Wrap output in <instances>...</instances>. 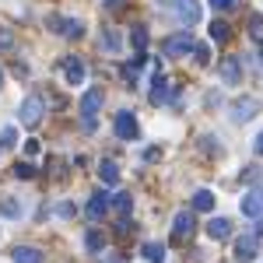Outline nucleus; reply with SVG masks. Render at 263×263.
Wrapping results in <instances>:
<instances>
[{
    "mask_svg": "<svg viewBox=\"0 0 263 263\" xmlns=\"http://www.w3.org/2000/svg\"><path fill=\"white\" fill-rule=\"evenodd\" d=\"M165 7L179 25H197L200 21V0H165Z\"/></svg>",
    "mask_w": 263,
    "mask_h": 263,
    "instance_id": "nucleus-1",
    "label": "nucleus"
},
{
    "mask_svg": "<svg viewBox=\"0 0 263 263\" xmlns=\"http://www.w3.org/2000/svg\"><path fill=\"white\" fill-rule=\"evenodd\" d=\"M42 112H46V99H42V95H28V99L21 102V109H18L21 126H39Z\"/></svg>",
    "mask_w": 263,
    "mask_h": 263,
    "instance_id": "nucleus-2",
    "label": "nucleus"
},
{
    "mask_svg": "<svg viewBox=\"0 0 263 263\" xmlns=\"http://www.w3.org/2000/svg\"><path fill=\"white\" fill-rule=\"evenodd\" d=\"M99 109H102V91H99V88L84 91V95H81V123H84V130H95V116H99Z\"/></svg>",
    "mask_w": 263,
    "mask_h": 263,
    "instance_id": "nucleus-3",
    "label": "nucleus"
},
{
    "mask_svg": "<svg viewBox=\"0 0 263 263\" xmlns=\"http://www.w3.org/2000/svg\"><path fill=\"white\" fill-rule=\"evenodd\" d=\"M193 35H190V28H182V32H176V35H168V39L162 42L165 57H186V53H193Z\"/></svg>",
    "mask_w": 263,
    "mask_h": 263,
    "instance_id": "nucleus-4",
    "label": "nucleus"
},
{
    "mask_svg": "<svg viewBox=\"0 0 263 263\" xmlns=\"http://www.w3.org/2000/svg\"><path fill=\"white\" fill-rule=\"evenodd\" d=\"M116 137L120 141H137V134H141V126H137V120H134V112L130 109H123V112H116Z\"/></svg>",
    "mask_w": 263,
    "mask_h": 263,
    "instance_id": "nucleus-5",
    "label": "nucleus"
},
{
    "mask_svg": "<svg viewBox=\"0 0 263 263\" xmlns=\"http://www.w3.org/2000/svg\"><path fill=\"white\" fill-rule=\"evenodd\" d=\"M218 70H221L224 84H242V60H239V57H221Z\"/></svg>",
    "mask_w": 263,
    "mask_h": 263,
    "instance_id": "nucleus-6",
    "label": "nucleus"
},
{
    "mask_svg": "<svg viewBox=\"0 0 263 263\" xmlns=\"http://www.w3.org/2000/svg\"><path fill=\"white\" fill-rule=\"evenodd\" d=\"M193 228H197L193 211H179V214H176V221H172V239H176V242L190 239V235H193Z\"/></svg>",
    "mask_w": 263,
    "mask_h": 263,
    "instance_id": "nucleus-7",
    "label": "nucleus"
},
{
    "mask_svg": "<svg viewBox=\"0 0 263 263\" xmlns=\"http://www.w3.org/2000/svg\"><path fill=\"white\" fill-rule=\"evenodd\" d=\"M256 112H260V102L256 99H239L232 105V123H249Z\"/></svg>",
    "mask_w": 263,
    "mask_h": 263,
    "instance_id": "nucleus-8",
    "label": "nucleus"
},
{
    "mask_svg": "<svg viewBox=\"0 0 263 263\" xmlns=\"http://www.w3.org/2000/svg\"><path fill=\"white\" fill-rule=\"evenodd\" d=\"M49 25H53L60 35H67V39H81L84 35V25L78 18H49Z\"/></svg>",
    "mask_w": 263,
    "mask_h": 263,
    "instance_id": "nucleus-9",
    "label": "nucleus"
},
{
    "mask_svg": "<svg viewBox=\"0 0 263 263\" xmlns=\"http://www.w3.org/2000/svg\"><path fill=\"white\" fill-rule=\"evenodd\" d=\"M256 253H260V239H256V235H242V239L235 242V260L239 263H249Z\"/></svg>",
    "mask_w": 263,
    "mask_h": 263,
    "instance_id": "nucleus-10",
    "label": "nucleus"
},
{
    "mask_svg": "<svg viewBox=\"0 0 263 263\" xmlns=\"http://www.w3.org/2000/svg\"><path fill=\"white\" fill-rule=\"evenodd\" d=\"M109 211V193L105 190H99V193H91V200H88V207H84V214L91 218V221H99L102 214Z\"/></svg>",
    "mask_w": 263,
    "mask_h": 263,
    "instance_id": "nucleus-11",
    "label": "nucleus"
},
{
    "mask_svg": "<svg viewBox=\"0 0 263 263\" xmlns=\"http://www.w3.org/2000/svg\"><path fill=\"white\" fill-rule=\"evenodd\" d=\"M242 214L246 218H263V193L260 190H253V193L242 197Z\"/></svg>",
    "mask_w": 263,
    "mask_h": 263,
    "instance_id": "nucleus-12",
    "label": "nucleus"
},
{
    "mask_svg": "<svg viewBox=\"0 0 263 263\" xmlns=\"http://www.w3.org/2000/svg\"><path fill=\"white\" fill-rule=\"evenodd\" d=\"M207 235H211L214 242H224V239L232 235V221H228V218H211V221H207Z\"/></svg>",
    "mask_w": 263,
    "mask_h": 263,
    "instance_id": "nucleus-13",
    "label": "nucleus"
},
{
    "mask_svg": "<svg viewBox=\"0 0 263 263\" xmlns=\"http://www.w3.org/2000/svg\"><path fill=\"white\" fill-rule=\"evenodd\" d=\"M11 260L14 263H42V253L35 246H14L11 249Z\"/></svg>",
    "mask_w": 263,
    "mask_h": 263,
    "instance_id": "nucleus-14",
    "label": "nucleus"
},
{
    "mask_svg": "<svg viewBox=\"0 0 263 263\" xmlns=\"http://www.w3.org/2000/svg\"><path fill=\"white\" fill-rule=\"evenodd\" d=\"M155 88H151V95H147V99H151V105H162V102H168V81H165L162 74H155Z\"/></svg>",
    "mask_w": 263,
    "mask_h": 263,
    "instance_id": "nucleus-15",
    "label": "nucleus"
},
{
    "mask_svg": "<svg viewBox=\"0 0 263 263\" xmlns=\"http://www.w3.org/2000/svg\"><path fill=\"white\" fill-rule=\"evenodd\" d=\"M63 74L70 84H84V63L81 60H63Z\"/></svg>",
    "mask_w": 263,
    "mask_h": 263,
    "instance_id": "nucleus-16",
    "label": "nucleus"
},
{
    "mask_svg": "<svg viewBox=\"0 0 263 263\" xmlns=\"http://www.w3.org/2000/svg\"><path fill=\"white\" fill-rule=\"evenodd\" d=\"M109 207H112L120 218H126L130 207H134V197H130V193H116V197H109Z\"/></svg>",
    "mask_w": 263,
    "mask_h": 263,
    "instance_id": "nucleus-17",
    "label": "nucleus"
},
{
    "mask_svg": "<svg viewBox=\"0 0 263 263\" xmlns=\"http://www.w3.org/2000/svg\"><path fill=\"white\" fill-rule=\"evenodd\" d=\"M193 211H214V193L211 190H197L193 193Z\"/></svg>",
    "mask_w": 263,
    "mask_h": 263,
    "instance_id": "nucleus-18",
    "label": "nucleus"
},
{
    "mask_svg": "<svg viewBox=\"0 0 263 263\" xmlns=\"http://www.w3.org/2000/svg\"><path fill=\"white\" fill-rule=\"evenodd\" d=\"M84 246H88V253H91V256H102V249H105V239H102V232H95V228H91V232L84 235Z\"/></svg>",
    "mask_w": 263,
    "mask_h": 263,
    "instance_id": "nucleus-19",
    "label": "nucleus"
},
{
    "mask_svg": "<svg viewBox=\"0 0 263 263\" xmlns=\"http://www.w3.org/2000/svg\"><path fill=\"white\" fill-rule=\"evenodd\" d=\"M130 42H134L137 53H144V49H147V28H144V25H134V28H130Z\"/></svg>",
    "mask_w": 263,
    "mask_h": 263,
    "instance_id": "nucleus-20",
    "label": "nucleus"
},
{
    "mask_svg": "<svg viewBox=\"0 0 263 263\" xmlns=\"http://www.w3.org/2000/svg\"><path fill=\"white\" fill-rule=\"evenodd\" d=\"M144 260L147 263H165V246L162 242H147L144 246Z\"/></svg>",
    "mask_w": 263,
    "mask_h": 263,
    "instance_id": "nucleus-21",
    "label": "nucleus"
},
{
    "mask_svg": "<svg viewBox=\"0 0 263 263\" xmlns=\"http://www.w3.org/2000/svg\"><path fill=\"white\" fill-rule=\"evenodd\" d=\"M207 32H211V39H214V42H228V39H232V32H228V25H224V21H211V28H207Z\"/></svg>",
    "mask_w": 263,
    "mask_h": 263,
    "instance_id": "nucleus-22",
    "label": "nucleus"
},
{
    "mask_svg": "<svg viewBox=\"0 0 263 263\" xmlns=\"http://www.w3.org/2000/svg\"><path fill=\"white\" fill-rule=\"evenodd\" d=\"M0 214H4V218H21V203L11 200V197H4V200H0Z\"/></svg>",
    "mask_w": 263,
    "mask_h": 263,
    "instance_id": "nucleus-23",
    "label": "nucleus"
},
{
    "mask_svg": "<svg viewBox=\"0 0 263 263\" xmlns=\"http://www.w3.org/2000/svg\"><path fill=\"white\" fill-rule=\"evenodd\" d=\"M99 176H102V182H116V179H120V165H116V162H102Z\"/></svg>",
    "mask_w": 263,
    "mask_h": 263,
    "instance_id": "nucleus-24",
    "label": "nucleus"
},
{
    "mask_svg": "<svg viewBox=\"0 0 263 263\" xmlns=\"http://www.w3.org/2000/svg\"><path fill=\"white\" fill-rule=\"evenodd\" d=\"M141 63H144V53H137V57H134V63H126V67H123V78H126L130 84L137 81V70H141Z\"/></svg>",
    "mask_w": 263,
    "mask_h": 263,
    "instance_id": "nucleus-25",
    "label": "nucleus"
},
{
    "mask_svg": "<svg viewBox=\"0 0 263 263\" xmlns=\"http://www.w3.org/2000/svg\"><path fill=\"white\" fill-rule=\"evenodd\" d=\"M249 35L263 42V14H249Z\"/></svg>",
    "mask_w": 263,
    "mask_h": 263,
    "instance_id": "nucleus-26",
    "label": "nucleus"
},
{
    "mask_svg": "<svg viewBox=\"0 0 263 263\" xmlns=\"http://www.w3.org/2000/svg\"><path fill=\"white\" fill-rule=\"evenodd\" d=\"M11 49H14V32L0 25V53H11Z\"/></svg>",
    "mask_w": 263,
    "mask_h": 263,
    "instance_id": "nucleus-27",
    "label": "nucleus"
},
{
    "mask_svg": "<svg viewBox=\"0 0 263 263\" xmlns=\"http://www.w3.org/2000/svg\"><path fill=\"white\" fill-rule=\"evenodd\" d=\"M102 46H105L109 53H116V49H120V35H116V32H105V35H102Z\"/></svg>",
    "mask_w": 263,
    "mask_h": 263,
    "instance_id": "nucleus-28",
    "label": "nucleus"
},
{
    "mask_svg": "<svg viewBox=\"0 0 263 263\" xmlns=\"http://www.w3.org/2000/svg\"><path fill=\"white\" fill-rule=\"evenodd\" d=\"M200 147L207 151V155H221V144H218V137H200Z\"/></svg>",
    "mask_w": 263,
    "mask_h": 263,
    "instance_id": "nucleus-29",
    "label": "nucleus"
},
{
    "mask_svg": "<svg viewBox=\"0 0 263 263\" xmlns=\"http://www.w3.org/2000/svg\"><path fill=\"white\" fill-rule=\"evenodd\" d=\"M14 176H21V179H32V176H35V165H28V162L14 165Z\"/></svg>",
    "mask_w": 263,
    "mask_h": 263,
    "instance_id": "nucleus-30",
    "label": "nucleus"
},
{
    "mask_svg": "<svg viewBox=\"0 0 263 263\" xmlns=\"http://www.w3.org/2000/svg\"><path fill=\"white\" fill-rule=\"evenodd\" d=\"M260 176H263L260 168H256V165H249V168L242 172V182H260Z\"/></svg>",
    "mask_w": 263,
    "mask_h": 263,
    "instance_id": "nucleus-31",
    "label": "nucleus"
},
{
    "mask_svg": "<svg viewBox=\"0 0 263 263\" xmlns=\"http://www.w3.org/2000/svg\"><path fill=\"white\" fill-rule=\"evenodd\" d=\"M193 57L200 63H211V49H207V46H193Z\"/></svg>",
    "mask_w": 263,
    "mask_h": 263,
    "instance_id": "nucleus-32",
    "label": "nucleus"
},
{
    "mask_svg": "<svg viewBox=\"0 0 263 263\" xmlns=\"http://www.w3.org/2000/svg\"><path fill=\"white\" fill-rule=\"evenodd\" d=\"M235 4H239V0H211V7H214V11H232Z\"/></svg>",
    "mask_w": 263,
    "mask_h": 263,
    "instance_id": "nucleus-33",
    "label": "nucleus"
},
{
    "mask_svg": "<svg viewBox=\"0 0 263 263\" xmlns=\"http://www.w3.org/2000/svg\"><path fill=\"white\" fill-rule=\"evenodd\" d=\"M105 11H109V14H120V11H123V0H109V4H105Z\"/></svg>",
    "mask_w": 263,
    "mask_h": 263,
    "instance_id": "nucleus-34",
    "label": "nucleus"
},
{
    "mask_svg": "<svg viewBox=\"0 0 263 263\" xmlns=\"http://www.w3.org/2000/svg\"><path fill=\"white\" fill-rule=\"evenodd\" d=\"M57 214H60V218H70V214H74V207H70V203H60V207H57Z\"/></svg>",
    "mask_w": 263,
    "mask_h": 263,
    "instance_id": "nucleus-35",
    "label": "nucleus"
},
{
    "mask_svg": "<svg viewBox=\"0 0 263 263\" xmlns=\"http://www.w3.org/2000/svg\"><path fill=\"white\" fill-rule=\"evenodd\" d=\"M253 151H256V155H263V134L256 137V141H253Z\"/></svg>",
    "mask_w": 263,
    "mask_h": 263,
    "instance_id": "nucleus-36",
    "label": "nucleus"
},
{
    "mask_svg": "<svg viewBox=\"0 0 263 263\" xmlns=\"http://www.w3.org/2000/svg\"><path fill=\"white\" fill-rule=\"evenodd\" d=\"M253 235H256V239L263 235V218H256V232H253Z\"/></svg>",
    "mask_w": 263,
    "mask_h": 263,
    "instance_id": "nucleus-37",
    "label": "nucleus"
},
{
    "mask_svg": "<svg viewBox=\"0 0 263 263\" xmlns=\"http://www.w3.org/2000/svg\"><path fill=\"white\" fill-rule=\"evenodd\" d=\"M260 67H263V46H260Z\"/></svg>",
    "mask_w": 263,
    "mask_h": 263,
    "instance_id": "nucleus-38",
    "label": "nucleus"
},
{
    "mask_svg": "<svg viewBox=\"0 0 263 263\" xmlns=\"http://www.w3.org/2000/svg\"><path fill=\"white\" fill-rule=\"evenodd\" d=\"M0 88H4V70H0Z\"/></svg>",
    "mask_w": 263,
    "mask_h": 263,
    "instance_id": "nucleus-39",
    "label": "nucleus"
}]
</instances>
